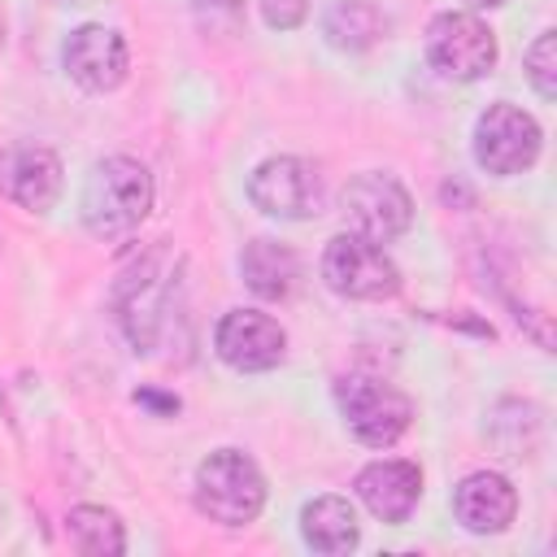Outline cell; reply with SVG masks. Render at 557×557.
I'll list each match as a JSON object with an SVG mask.
<instances>
[{"label":"cell","instance_id":"obj_3","mask_svg":"<svg viewBox=\"0 0 557 557\" xmlns=\"http://www.w3.org/2000/svg\"><path fill=\"white\" fill-rule=\"evenodd\" d=\"M335 400H339V413H344L348 431L370 448L396 444L413 422L409 396L396 392L392 383L374 379V374H344L335 383Z\"/></svg>","mask_w":557,"mask_h":557},{"label":"cell","instance_id":"obj_5","mask_svg":"<svg viewBox=\"0 0 557 557\" xmlns=\"http://www.w3.org/2000/svg\"><path fill=\"white\" fill-rule=\"evenodd\" d=\"M540 122L518 104H487L474 122V161L487 174H522L540 157Z\"/></svg>","mask_w":557,"mask_h":557},{"label":"cell","instance_id":"obj_13","mask_svg":"<svg viewBox=\"0 0 557 557\" xmlns=\"http://www.w3.org/2000/svg\"><path fill=\"white\" fill-rule=\"evenodd\" d=\"M453 513H457V522H461L466 531H474V535H496V531H505V527L513 522V513H518V492H513V483H509L505 474H496V470H474V474H466V479L457 483V492H453Z\"/></svg>","mask_w":557,"mask_h":557},{"label":"cell","instance_id":"obj_18","mask_svg":"<svg viewBox=\"0 0 557 557\" xmlns=\"http://www.w3.org/2000/svg\"><path fill=\"white\" fill-rule=\"evenodd\" d=\"M527 78H531V87L544 100L557 96V30H540V39L531 44V52H527Z\"/></svg>","mask_w":557,"mask_h":557},{"label":"cell","instance_id":"obj_17","mask_svg":"<svg viewBox=\"0 0 557 557\" xmlns=\"http://www.w3.org/2000/svg\"><path fill=\"white\" fill-rule=\"evenodd\" d=\"M65 535L87 557H117L126 548V535H122L117 513H109L100 505H74L65 513Z\"/></svg>","mask_w":557,"mask_h":557},{"label":"cell","instance_id":"obj_12","mask_svg":"<svg viewBox=\"0 0 557 557\" xmlns=\"http://www.w3.org/2000/svg\"><path fill=\"white\" fill-rule=\"evenodd\" d=\"M357 496L361 505L379 518V522H405L422 496V470L413 461H400V457H383V461H370L361 474H357Z\"/></svg>","mask_w":557,"mask_h":557},{"label":"cell","instance_id":"obj_8","mask_svg":"<svg viewBox=\"0 0 557 557\" xmlns=\"http://www.w3.org/2000/svg\"><path fill=\"white\" fill-rule=\"evenodd\" d=\"M248 200L270 218H313L322 209V174L305 157H270L252 170Z\"/></svg>","mask_w":557,"mask_h":557},{"label":"cell","instance_id":"obj_4","mask_svg":"<svg viewBox=\"0 0 557 557\" xmlns=\"http://www.w3.org/2000/svg\"><path fill=\"white\" fill-rule=\"evenodd\" d=\"M322 278L331 292L348 300H387L400 292V270L396 261L366 235H335L322 252Z\"/></svg>","mask_w":557,"mask_h":557},{"label":"cell","instance_id":"obj_11","mask_svg":"<svg viewBox=\"0 0 557 557\" xmlns=\"http://www.w3.org/2000/svg\"><path fill=\"white\" fill-rule=\"evenodd\" d=\"M0 191L30 209V213H44L57 205L61 196V157L44 144H13L0 152Z\"/></svg>","mask_w":557,"mask_h":557},{"label":"cell","instance_id":"obj_9","mask_svg":"<svg viewBox=\"0 0 557 557\" xmlns=\"http://www.w3.org/2000/svg\"><path fill=\"white\" fill-rule=\"evenodd\" d=\"M213 348L231 370L257 374V370H274L287 352V335L283 326L261 313V309H231L218 331H213Z\"/></svg>","mask_w":557,"mask_h":557},{"label":"cell","instance_id":"obj_16","mask_svg":"<svg viewBox=\"0 0 557 557\" xmlns=\"http://www.w3.org/2000/svg\"><path fill=\"white\" fill-rule=\"evenodd\" d=\"M322 35L344 52H361L383 35V13L370 0H331L322 13Z\"/></svg>","mask_w":557,"mask_h":557},{"label":"cell","instance_id":"obj_1","mask_svg":"<svg viewBox=\"0 0 557 557\" xmlns=\"http://www.w3.org/2000/svg\"><path fill=\"white\" fill-rule=\"evenodd\" d=\"M152 209V174L135 157H104L83 183V222L96 239L113 244L139 231Z\"/></svg>","mask_w":557,"mask_h":557},{"label":"cell","instance_id":"obj_7","mask_svg":"<svg viewBox=\"0 0 557 557\" xmlns=\"http://www.w3.org/2000/svg\"><path fill=\"white\" fill-rule=\"evenodd\" d=\"M344 222L352 235H366L374 244H392L413 222V200L392 174H357L344 187Z\"/></svg>","mask_w":557,"mask_h":557},{"label":"cell","instance_id":"obj_2","mask_svg":"<svg viewBox=\"0 0 557 557\" xmlns=\"http://www.w3.org/2000/svg\"><path fill=\"white\" fill-rule=\"evenodd\" d=\"M265 505V479L239 448H218L196 466V509L222 527H248Z\"/></svg>","mask_w":557,"mask_h":557},{"label":"cell","instance_id":"obj_14","mask_svg":"<svg viewBox=\"0 0 557 557\" xmlns=\"http://www.w3.org/2000/svg\"><path fill=\"white\" fill-rule=\"evenodd\" d=\"M239 274H244V283H248L252 296H261V300H287L292 287H296L300 265H296V252L287 244L252 239L239 252Z\"/></svg>","mask_w":557,"mask_h":557},{"label":"cell","instance_id":"obj_20","mask_svg":"<svg viewBox=\"0 0 557 557\" xmlns=\"http://www.w3.org/2000/svg\"><path fill=\"white\" fill-rule=\"evenodd\" d=\"M474 9H492V4H500V0H470Z\"/></svg>","mask_w":557,"mask_h":557},{"label":"cell","instance_id":"obj_21","mask_svg":"<svg viewBox=\"0 0 557 557\" xmlns=\"http://www.w3.org/2000/svg\"><path fill=\"white\" fill-rule=\"evenodd\" d=\"M0 39H4V26H0Z\"/></svg>","mask_w":557,"mask_h":557},{"label":"cell","instance_id":"obj_6","mask_svg":"<svg viewBox=\"0 0 557 557\" xmlns=\"http://www.w3.org/2000/svg\"><path fill=\"white\" fill-rule=\"evenodd\" d=\"M426 57L444 78L474 83L496 65V35L474 13H440L426 26Z\"/></svg>","mask_w":557,"mask_h":557},{"label":"cell","instance_id":"obj_10","mask_svg":"<svg viewBox=\"0 0 557 557\" xmlns=\"http://www.w3.org/2000/svg\"><path fill=\"white\" fill-rule=\"evenodd\" d=\"M61 61H65V74L83 91H113L131 70L126 39L117 30H109V26H78L65 39Z\"/></svg>","mask_w":557,"mask_h":557},{"label":"cell","instance_id":"obj_15","mask_svg":"<svg viewBox=\"0 0 557 557\" xmlns=\"http://www.w3.org/2000/svg\"><path fill=\"white\" fill-rule=\"evenodd\" d=\"M300 535H305L309 548L335 557V553H348L361 531H357V513L344 496H318L300 513Z\"/></svg>","mask_w":557,"mask_h":557},{"label":"cell","instance_id":"obj_19","mask_svg":"<svg viewBox=\"0 0 557 557\" xmlns=\"http://www.w3.org/2000/svg\"><path fill=\"white\" fill-rule=\"evenodd\" d=\"M261 13H265V22H270L274 30H292V26L305 22L309 0H261Z\"/></svg>","mask_w":557,"mask_h":557}]
</instances>
